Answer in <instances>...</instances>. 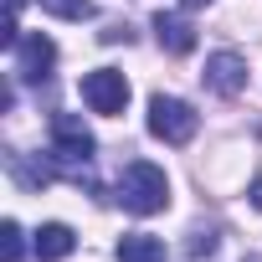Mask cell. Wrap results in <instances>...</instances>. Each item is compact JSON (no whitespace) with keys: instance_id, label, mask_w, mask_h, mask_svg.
Returning a JSON list of instances; mask_svg holds the SVG:
<instances>
[{"instance_id":"8fae6325","label":"cell","mask_w":262,"mask_h":262,"mask_svg":"<svg viewBox=\"0 0 262 262\" xmlns=\"http://www.w3.org/2000/svg\"><path fill=\"white\" fill-rule=\"evenodd\" d=\"M21 252H26L21 226H16V221H6V226H0V257H6V262H21Z\"/></svg>"},{"instance_id":"ba28073f","label":"cell","mask_w":262,"mask_h":262,"mask_svg":"<svg viewBox=\"0 0 262 262\" xmlns=\"http://www.w3.org/2000/svg\"><path fill=\"white\" fill-rule=\"evenodd\" d=\"M72 247H77V236H72V226H62V221H47V226L36 231V257H41V262H62Z\"/></svg>"},{"instance_id":"8992f818","label":"cell","mask_w":262,"mask_h":262,"mask_svg":"<svg viewBox=\"0 0 262 262\" xmlns=\"http://www.w3.org/2000/svg\"><path fill=\"white\" fill-rule=\"evenodd\" d=\"M201 77H206V88H211L216 98H236V93L247 88V62H242L236 52H211Z\"/></svg>"},{"instance_id":"9c48e42d","label":"cell","mask_w":262,"mask_h":262,"mask_svg":"<svg viewBox=\"0 0 262 262\" xmlns=\"http://www.w3.org/2000/svg\"><path fill=\"white\" fill-rule=\"evenodd\" d=\"M118 262H165V242L149 231H128L118 242Z\"/></svg>"},{"instance_id":"5bb4252c","label":"cell","mask_w":262,"mask_h":262,"mask_svg":"<svg viewBox=\"0 0 262 262\" xmlns=\"http://www.w3.org/2000/svg\"><path fill=\"white\" fill-rule=\"evenodd\" d=\"M180 6H185V11H201V6H211V0H180Z\"/></svg>"},{"instance_id":"3957f363","label":"cell","mask_w":262,"mask_h":262,"mask_svg":"<svg viewBox=\"0 0 262 262\" xmlns=\"http://www.w3.org/2000/svg\"><path fill=\"white\" fill-rule=\"evenodd\" d=\"M195 128H201V113L185 103V98H155L149 103V134L165 139V144H190L195 139Z\"/></svg>"},{"instance_id":"6da1fadb","label":"cell","mask_w":262,"mask_h":262,"mask_svg":"<svg viewBox=\"0 0 262 262\" xmlns=\"http://www.w3.org/2000/svg\"><path fill=\"white\" fill-rule=\"evenodd\" d=\"M118 206L134 211V216H155V211H165V206H170V180H165V170L149 165V160L123 165V175H118Z\"/></svg>"},{"instance_id":"30bf717a","label":"cell","mask_w":262,"mask_h":262,"mask_svg":"<svg viewBox=\"0 0 262 262\" xmlns=\"http://www.w3.org/2000/svg\"><path fill=\"white\" fill-rule=\"evenodd\" d=\"M41 11L57 16V21H93V16H98L93 0H41Z\"/></svg>"},{"instance_id":"7c38bea8","label":"cell","mask_w":262,"mask_h":262,"mask_svg":"<svg viewBox=\"0 0 262 262\" xmlns=\"http://www.w3.org/2000/svg\"><path fill=\"white\" fill-rule=\"evenodd\" d=\"M216 252V236L211 231H195V242H190V257H211Z\"/></svg>"},{"instance_id":"52a82bcc","label":"cell","mask_w":262,"mask_h":262,"mask_svg":"<svg viewBox=\"0 0 262 262\" xmlns=\"http://www.w3.org/2000/svg\"><path fill=\"white\" fill-rule=\"evenodd\" d=\"M149 26H155V36H160V47H165L170 57H185V52H195V26H190L180 11H160Z\"/></svg>"},{"instance_id":"7a4b0ae2","label":"cell","mask_w":262,"mask_h":262,"mask_svg":"<svg viewBox=\"0 0 262 262\" xmlns=\"http://www.w3.org/2000/svg\"><path fill=\"white\" fill-rule=\"evenodd\" d=\"M93 128L77 118V113H52V160L67 180H88V165H93Z\"/></svg>"},{"instance_id":"277c9868","label":"cell","mask_w":262,"mask_h":262,"mask_svg":"<svg viewBox=\"0 0 262 262\" xmlns=\"http://www.w3.org/2000/svg\"><path fill=\"white\" fill-rule=\"evenodd\" d=\"M82 103L93 108V113H123V103H128V77L123 72H113V67H98V72H88L82 77Z\"/></svg>"},{"instance_id":"5b68a950","label":"cell","mask_w":262,"mask_h":262,"mask_svg":"<svg viewBox=\"0 0 262 262\" xmlns=\"http://www.w3.org/2000/svg\"><path fill=\"white\" fill-rule=\"evenodd\" d=\"M52 67H57V41L52 36H21L16 41V77H26V82H47L52 77Z\"/></svg>"},{"instance_id":"4fadbf2b","label":"cell","mask_w":262,"mask_h":262,"mask_svg":"<svg viewBox=\"0 0 262 262\" xmlns=\"http://www.w3.org/2000/svg\"><path fill=\"white\" fill-rule=\"evenodd\" d=\"M247 201H252V206H257V211H262V175H257V180H252V190H247Z\"/></svg>"}]
</instances>
